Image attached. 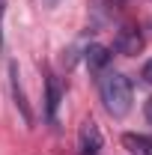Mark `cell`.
Instances as JSON below:
<instances>
[{
  "label": "cell",
  "instance_id": "6da1fadb",
  "mask_svg": "<svg viewBox=\"0 0 152 155\" xmlns=\"http://www.w3.org/2000/svg\"><path fill=\"white\" fill-rule=\"evenodd\" d=\"M98 96L111 116H125L131 110V81L122 72H101L98 75Z\"/></svg>",
  "mask_w": 152,
  "mask_h": 155
},
{
  "label": "cell",
  "instance_id": "7a4b0ae2",
  "mask_svg": "<svg viewBox=\"0 0 152 155\" xmlns=\"http://www.w3.org/2000/svg\"><path fill=\"white\" fill-rule=\"evenodd\" d=\"M78 149H81V155H98L101 152V131H98V125L93 119H87L81 125V131H78Z\"/></svg>",
  "mask_w": 152,
  "mask_h": 155
},
{
  "label": "cell",
  "instance_id": "3957f363",
  "mask_svg": "<svg viewBox=\"0 0 152 155\" xmlns=\"http://www.w3.org/2000/svg\"><path fill=\"white\" fill-rule=\"evenodd\" d=\"M114 48L119 54H125V57H131L137 54L140 48H143V36H140V30H134V27H122L114 39Z\"/></svg>",
  "mask_w": 152,
  "mask_h": 155
},
{
  "label": "cell",
  "instance_id": "277c9868",
  "mask_svg": "<svg viewBox=\"0 0 152 155\" xmlns=\"http://www.w3.org/2000/svg\"><path fill=\"white\" fill-rule=\"evenodd\" d=\"M60 101H63V87H60V78L48 75V81H45V116H48L51 122L57 119Z\"/></svg>",
  "mask_w": 152,
  "mask_h": 155
},
{
  "label": "cell",
  "instance_id": "5b68a950",
  "mask_svg": "<svg viewBox=\"0 0 152 155\" xmlns=\"http://www.w3.org/2000/svg\"><path fill=\"white\" fill-rule=\"evenodd\" d=\"M111 63V48L107 45H90L87 48V66L93 69V72H104V66Z\"/></svg>",
  "mask_w": 152,
  "mask_h": 155
},
{
  "label": "cell",
  "instance_id": "8992f818",
  "mask_svg": "<svg viewBox=\"0 0 152 155\" xmlns=\"http://www.w3.org/2000/svg\"><path fill=\"white\" fill-rule=\"evenodd\" d=\"M122 146L128 149V155H152V137L125 134V137H122Z\"/></svg>",
  "mask_w": 152,
  "mask_h": 155
},
{
  "label": "cell",
  "instance_id": "52a82bcc",
  "mask_svg": "<svg viewBox=\"0 0 152 155\" xmlns=\"http://www.w3.org/2000/svg\"><path fill=\"white\" fill-rule=\"evenodd\" d=\"M12 96H15V104H18L24 122H30L33 116H30V107H27V101H24V90H21V84H18V69H15V66H12Z\"/></svg>",
  "mask_w": 152,
  "mask_h": 155
},
{
  "label": "cell",
  "instance_id": "ba28073f",
  "mask_svg": "<svg viewBox=\"0 0 152 155\" xmlns=\"http://www.w3.org/2000/svg\"><path fill=\"white\" fill-rule=\"evenodd\" d=\"M3 18H6V0H0V48H3Z\"/></svg>",
  "mask_w": 152,
  "mask_h": 155
},
{
  "label": "cell",
  "instance_id": "9c48e42d",
  "mask_svg": "<svg viewBox=\"0 0 152 155\" xmlns=\"http://www.w3.org/2000/svg\"><path fill=\"white\" fill-rule=\"evenodd\" d=\"M140 75H143L146 84H152V60H146V66H143V72H140Z\"/></svg>",
  "mask_w": 152,
  "mask_h": 155
},
{
  "label": "cell",
  "instance_id": "30bf717a",
  "mask_svg": "<svg viewBox=\"0 0 152 155\" xmlns=\"http://www.w3.org/2000/svg\"><path fill=\"white\" fill-rule=\"evenodd\" d=\"M143 114H146V122H149V125H152V98H149V101H146V107H143Z\"/></svg>",
  "mask_w": 152,
  "mask_h": 155
},
{
  "label": "cell",
  "instance_id": "8fae6325",
  "mask_svg": "<svg viewBox=\"0 0 152 155\" xmlns=\"http://www.w3.org/2000/svg\"><path fill=\"white\" fill-rule=\"evenodd\" d=\"M60 0H42V6H57Z\"/></svg>",
  "mask_w": 152,
  "mask_h": 155
}]
</instances>
